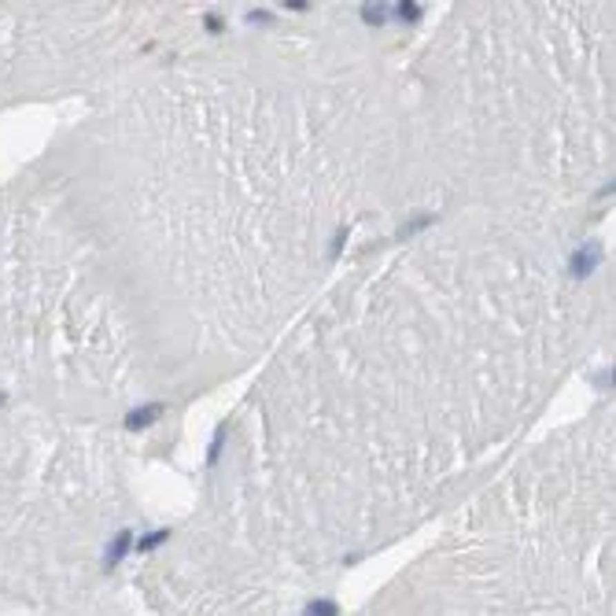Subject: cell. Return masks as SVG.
Segmentation results:
<instances>
[{"instance_id":"cell-1","label":"cell","mask_w":616,"mask_h":616,"mask_svg":"<svg viewBox=\"0 0 616 616\" xmlns=\"http://www.w3.org/2000/svg\"><path fill=\"white\" fill-rule=\"evenodd\" d=\"M159 410H163V406H144V410H133L126 424H130V428H144V424H152V417H159Z\"/></svg>"}]
</instances>
